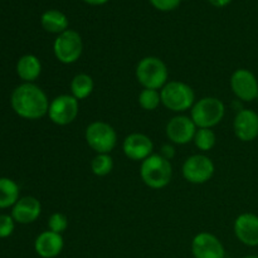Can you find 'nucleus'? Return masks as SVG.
Masks as SVG:
<instances>
[{"instance_id": "nucleus-27", "label": "nucleus", "mask_w": 258, "mask_h": 258, "mask_svg": "<svg viewBox=\"0 0 258 258\" xmlns=\"http://www.w3.org/2000/svg\"><path fill=\"white\" fill-rule=\"evenodd\" d=\"M181 0H150L151 5L160 12H171L180 5Z\"/></svg>"}, {"instance_id": "nucleus-26", "label": "nucleus", "mask_w": 258, "mask_h": 258, "mask_svg": "<svg viewBox=\"0 0 258 258\" xmlns=\"http://www.w3.org/2000/svg\"><path fill=\"white\" fill-rule=\"evenodd\" d=\"M15 221L9 214H0V238H8L13 234Z\"/></svg>"}, {"instance_id": "nucleus-8", "label": "nucleus", "mask_w": 258, "mask_h": 258, "mask_svg": "<svg viewBox=\"0 0 258 258\" xmlns=\"http://www.w3.org/2000/svg\"><path fill=\"white\" fill-rule=\"evenodd\" d=\"M80 101L72 95H59L53 98L48 108V117L58 126H67L77 118Z\"/></svg>"}, {"instance_id": "nucleus-21", "label": "nucleus", "mask_w": 258, "mask_h": 258, "mask_svg": "<svg viewBox=\"0 0 258 258\" xmlns=\"http://www.w3.org/2000/svg\"><path fill=\"white\" fill-rule=\"evenodd\" d=\"M95 88L92 77L87 73H78L71 81V95L78 101L85 100L92 93Z\"/></svg>"}, {"instance_id": "nucleus-22", "label": "nucleus", "mask_w": 258, "mask_h": 258, "mask_svg": "<svg viewBox=\"0 0 258 258\" xmlns=\"http://www.w3.org/2000/svg\"><path fill=\"white\" fill-rule=\"evenodd\" d=\"M113 159L110 154H97L91 161V170L96 176H106L112 171Z\"/></svg>"}, {"instance_id": "nucleus-7", "label": "nucleus", "mask_w": 258, "mask_h": 258, "mask_svg": "<svg viewBox=\"0 0 258 258\" xmlns=\"http://www.w3.org/2000/svg\"><path fill=\"white\" fill-rule=\"evenodd\" d=\"M53 52L55 58L63 64H73L81 58L83 52V42L80 33L73 29L57 35L53 43Z\"/></svg>"}, {"instance_id": "nucleus-4", "label": "nucleus", "mask_w": 258, "mask_h": 258, "mask_svg": "<svg viewBox=\"0 0 258 258\" xmlns=\"http://www.w3.org/2000/svg\"><path fill=\"white\" fill-rule=\"evenodd\" d=\"M161 103L174 112H184L196 103L193 88L180 81H170L160 90Z\"/></svg>"}, {"instance_id": "nucleus-19", "label": "nucleus", "mask_w": 258, "mask_h": 258, "mask_svg": "<svg viewBox=\"0 0 258 258\" xmlns=\"http://www.w3.org/2000/svg\"><path fill=\"white\" fill-rule=\"evenodd\" d=\"M40 24L43 29L52 34H58L66 32L68 29V18L64 13L55 9H49L44 12L40 17Z\"/></svg>"}, {"instance_id": "nucleus-17", "label": "nucleus", "mask_w": 258, "mask_h": 258, "mask_svg": "<svg viewBox=\"0 0 258 258\" xmlns=\"http://www.w3.org/2000/svg\"><path fill=\"white\" fill-rule=\"evenodd\" d=\"M64 247L62 234L52 231H44L35 238L34 249L42 258H54L59 256Z\"/></svg>"}, {"instance_id": "nucleus-5", "label": "nucleus", "mask_w": 258, "mask_h": 258, "mask_svg": "<svg viewBox=\"0 0 258 258\" xmlns=\"http://www.w3.org/2000/svg\"><path fill=\"white\" fill-rule=\"evenodd\" d=\"M224 103L217 97H203L190 108V118L198 128H212L224 117Z\"/></svg>"}, {"instance_id": "nucleus-28", "label": "nucleus", "mask_w": 258, "mask_h": 258, "mask_svg": "<svg viewBox=\"0 0 258 258\" xmlns=\"http://www.w3.org/2000/svg\"><path fill=\"white\" fill-rule=\"evenodd\" d=\"M160 155H163L164 158L168 159V160H170V158H173V155H174V148L170 145H165L163 148V151H161Z\"/></svg>"}, {"instance_id": "nucleus-30", "label": "nucleus", "mask_w": 258, "mask_h": 258, "mask_svg": "<svg viewBox=\"0 0 258 258\" xmlns=\"http://www.w3.org/2000/svg\"><path fill=\"white\" fill-rule=\"evenodd\" d=\"M86 4L90 5H103L108 2V0H83Z\"/></svg>"}, {"instance_id": "nucleus-18", "label": "nucleus", "mask_w": 258, "mask_h": 258, "mask_svg": "<svg viewBox=\"0 0 258 258\" xmlns=\"http://www.w3.org/2000/svg\"><path fill=\"white\" fill-rule=\"evenodd\" d=\"M42 72V63L34 54H24L18 59L17 73L20 80L27 83H33Z\"/></svg>"}, {"instance_id": "nucleus-16", "label": "nucleus", "mask_w": 258, "mask_h": 258, "mask_svg": "<svg viewBox=\"0 0 258 258\" xmlns=\"http://www.w3.org/2000/svg\"><path fill=\"white\" fill-rule=\"evenodd\" d=\"M42 212L40 202L34 197H23L13 206L12 214L15 223L30 224L37 221Z\"/></svg>"}, {"instance_id": "nucleus-13", "label": "nucleus", "mask_w": 258, "mask_h": 258, "mask_svg": "<svg viewBox=\"0 0 258 258\" xmlns=\"http://www.w3.org/2000/svg\"><path fill=\"white\" fill-rule=\"evenodd\" d=\"M122 150L126 158L133 161H144L153 155L154 144L145 134L134 133L125 138L122 143Z\"/></svg>"}, {"instance_id": "nucleus-14", "label": "nucleus", "mask_w": 258, "mask_h": 258, "mask_svg": "<svg viewBox=\"0 0 258 258\" xmlns=\"http://www.w3.org/2000/svg\"><path fill=\"white\" fill-rule=\"evenodd\" d=\"M234 135L243 143H251L258 138V113L249 108H242L233 121Z\"/></svg>"}, {"instance_id": "nucleus-23", "label": "nucleus", "mask_w": 258, "mask_h": 258, "mask_svg": "<svg viewBox=\"0 0 258 258\" xmlns=\"http://www.w3.org/2000/svg\"><path fill=\"white\" fill-rule=\"evenodd\" d=\"M193 141L199 150L209 151L216 145L217 138L212 128H197Z\"/></svg>"}, {"instance_id": "nucleus-2", "label": "nucleus", "mask_w": 258, "mask_h": 258, "mask_svg": "<svg viewBox=\"0 0 258 258\" xmlns=\"http://www.w3.org/2000/svg\"><path fill=\"white\" fill-rule=\"evenodd\" d=\"M140 176L145 185L151 189H163L173 178V166L160 154H153L141 161Z\"/></svg>"}, {"instance_id": "nucleus-25", "label": "nucleus", "mask_w": 258, "mask_h": 258, "mask_svg": "<svg viewBox=\"0 0 258 258\" xmlns=\"http://www.w3.org/2000/svg\"><path fill=\"white\" fill-rule=\"evenodd\" d=\"M48 227H49V231L62 234L68 227V218L59 212L53 213L48 219Z\"/></svg>"}, {"instance_id": "nucleus-3", "label": "nucleus", "mask_w": 258, "mask_h": 258, "mask_svg": "<svg viewBox=\"0 0 258 258\" xmlns=\"http://www.w3.org/2000/svg\"><path fill=\"white\" fill-rule=\"evenodd\" d=\"M136 80L144 88L161 90L168 83L169 71L164 60L160 58L149 57L143 58L136 66Z\"/></svg>"}, {"instance_id": "nucleus-29", "label": "nucleus", "mask_w": 258, "mask_h": 258, "mask_svg": "<svg viewBox=\"0 0 258 258\" xmlns=\"http://www.w3.org/2000/svg\"><path fill=\"white\" fill-rule=\"evenodd\" d=\"M209 3H211L213 7H217V8H223V7H227V5L229 4V3L232 2V0H208Z\"/></svg>"}, {"instance_id": "nucleus-9", "label": "nucleus", "mask_w": 258, "mask_h": 258, "mask_svg": "<svg viewBox=\"0 0 258 258\" xmlns=\"http://www.w3.org/2000/svg\"><path fill=\"white\" fill-rule=\"evenodd\" d=\"M214 164L207 155L203 154H197L191 155L184 161L181 173L184 179L191 184H204L209 181L213 176Z\"/></svg>"}, {"instance_id": "nucleus-1", "label": "nucleus", "mask_w": 258, "mask_h": 258, "mask_svg": "<svg viewBox=\"0 0 258 258\" xmlns=\"http://www.w3.org/2000/svg\"><path fill=\"white\" fill-rule=\"evenodd\" d=\"M49 100L44 91L34 83H22L12 93L10 105L18 116L25 120H39L48 115Z\"/></svg>"}, {"instance_id": "nucleus-6", "label": "nucleus", "mask_w": 258, "mask_h": 258, "mask_svg": "<svg viewBox=\"0 0 258 258\" xmlns=\"http://www.w3.org/2000/svg\"><path fill=\"white\" fill-rule=\"evenodd\" d=\"M87 145L97 154H110L117 144L116 130L107 122L93 121L85 133Z\"/></svg>"}, {"instance_id": "nucleus-31", "label": "nucleus", "mask_w": 258, "mask_h": 258, "mask_svg": "<svg viewBox=\"0 0 258 258\" xmlns=\"http://www.w3.org/2000/svg\"><path fill=\"white\" fill-rule=\"evenodd\" d=\"M243 258H258V256H254V254H249V256H246Z\"/></svg>"}, {"instance_id": "nucleus-10", "label": "nucleus", "mask_w": 258, "mask_h": 258, "mask_svg": "<svg viewBox=\"0 0 258 258\" xmlns=\"http://www.w3.org/2000/svg\"><path fill=\"white\" fill-rule=\"evenodd\" d=\"M231 88L238 100L251 102L258 95V81L256 76L246 68H239L231 77Z\"/></svg>"}, {"instance_id": "nucleus-12", "label": "nucleus", "mask_w": 258, "mask_h": 258, "mask_svg": "<svg viewBox=\"0 0 258 258\" xmlns=\"http://www.w3.org/2000/svg\"><path fill=\"white\" fill-rule=\"evenodd\" d=\"M191 252L196 258H224L226 256L222 242L209 232H201L194 237Z\"/></svg>"}, {"instance_id": "nucleus-15", "label": "nucleus", "mask_w": 258, "mask_h": 258, "mask_svg": "<svg viewBox=\"0 0 258 258\" xmlns=\"http://www.w3.org/2000/svg\"><path fill=\"white\" fill-rule=\"evenodd\" d=\"M234 234L241 243L248 247L258 246V216L242 213L234 221Z\"/></svg>"}, {"instance_id": "nucleus-32", "label": "nucleus", "mask_w": 258, "mask_h": 258, "mask_svg": "<svg viewBox=\"0 0 258 258\" xmlns=\"http://www.w3.org/2000/svg\"><path fill=\"white\" fill-rule=\"evenodd\" d=\"M256 100H258V95H257V98H256Z\"/></svg>"}, {"instance_id": "nucleus-20", "label": "nucleus", "mask_w": 258, "mask_h": 258, "mask_svg": "<svg viewBox=\"0 0 258 258\" xmlns=\"http://www.w3.org/2000/svg\"><path fill=\"white\" fill-rule=\"evenodd\" d=\"M19 201V185L10 178H0V209H7Z\"/></svg>"}, {"instance_id": "nucleus-24", "label": "nucleus", "mask_w": 258, "mask_h": 258, "mask_svg": "<svg viewBox=\"0 0 258 258\" xmlns=\"http://www.w3.org/2000/svg\"><path fill=\"white\" fill-rule=\"evenodd\" d=\"M161 103L160 92L158 90L144 88L139 95V105L146 111H154Z\"/></svg>"}, {"instance_id": "nucleus-11", "label": "nucleus", "mask_w": 258, "mask_h": 258, "mask_svg": "<svg viewBox=\"0 0 258 258\" xmlns=\"http://www.w3.org/2000/svg\"><path fill=\"white\" fill-rule=\"evenodd\" d=\"M197 126L190 117L178 115L166 123V138L176 145H186L194 140L197 133Z\"/></svg>"}]
</instances>
